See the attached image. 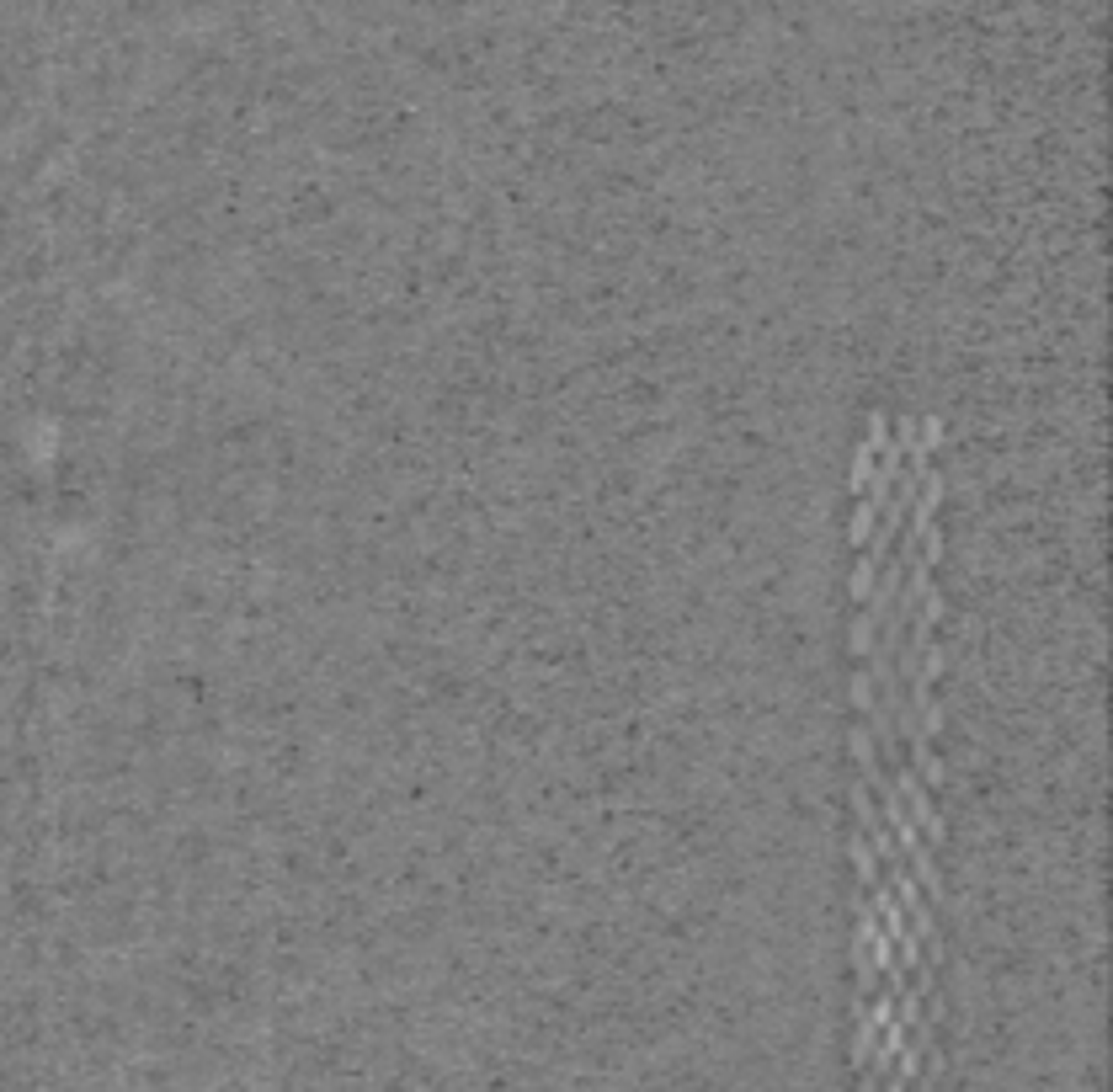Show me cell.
Returning a JSON list of instances; mask_svg holds the SVG:
<instances>
[{
	"instance_id": "cell-3",
	"label": "cell",
	"mask_w": 1113,
	"mask_h": 1092,
	"mask_svg": "<svg viewBox=\"0 0 1113 1092\" xmlns=\"http://www.w3.org/2000/svg\"><path fill=\"white\" fill-rule=\"evenodd\" d=\"M857 661H869V650H874V619H869V608H857L853 613V634H847Z\"/></svg>"
},
{
	"instance_id": "cell-4",
	"label": "cell",
	"mask_w": 1113,
	"mask_h": 1092,
	"mask_svg": "<svg viewBox=\"0 0 1113 1092\" xmlns=\"http://www.w3.org/2000/svg\"><path fill=\"white\" fill-rule=\"evenodd\" d=\"M917 437H921V448H927V453H938L943 448V421H938V416H921Z\"/></svg>"
},
{
	"instance_id": "cell-2",
	"label": "cell",
	"mask_w": 1113,
	"mask_h": 1092,
	"mask_svg": "<svg viewBox=\"0 0 1113 1092\" xmlns=\"http://www.w3.org/2000/svg\"><path fill=\"white\" fill-rule=\"evenodd\" d=\"M847 853H853L857 885H863V890H869V885H879V858H874V847H869V836H857V832H853V842H847Z\"/></svg>"
},
{
	"instance_id": "cell-1",
	"label": "cell",
	"mask_w": 1113,
	"mask_h": 1092,
	"mask_svg": "<svg viewBox=\"0 0 1113 1092\" xmlns=\"http://www.w3.org/2000/svg\"><path fill=\"white\" fill-rule=\"evenodd\" d=\"M879 559L874 549H857L853 559V581H847V597H853V608H869V592H874V576H879Z\"/></svg>"
}]
</instances>
